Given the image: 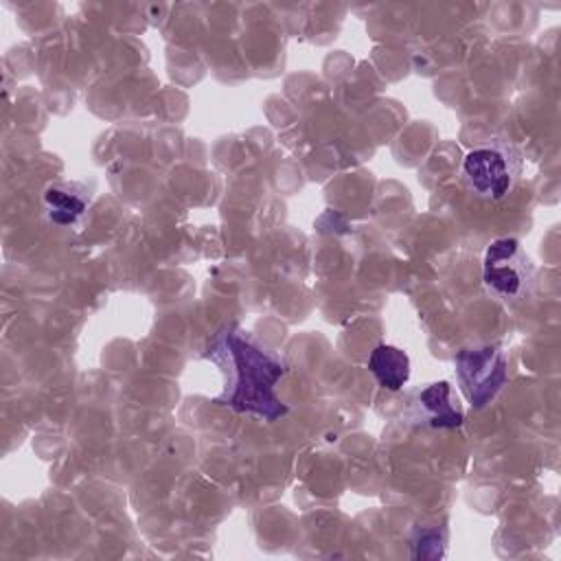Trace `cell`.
Wrapping results in <instances>:
<instances>
[{"mask_svg": "<svg viewBox=\"0 0 561 561\" xmlns=\"http://www.w3.org/2000/svg\"><path fill=\"white\" fill-rule=\"evenodd\" d=\"M210 359L228 373L226 388L215 397V403L234 412L256 414L265 421L287 414V405L274 392L278 379L285 375L283 362L254 344L243 331L224 327L213 340Z\"/></svg>", "mask_w": 561, "mask_h": 561, "instance_id": "1", "label": "cell"}, {"mask_svg": "<svg viewBox=\"0 0 561 561\" xmlns=\"http://www.w3.org/2000/svg\"><path fill=\"white\" fill-rule=\"evenodd\" d=\"M522 173V153L508 140H489L473 147L462 160L467 188L486 202L504 199Z\"/></svg>", "mask_w": 561, "mask_h": 561, "instance_id": "2", "label": "cell"}, {"mask_svg": "<svg viewBox=\"0 0 561 561\" xmlns=\"http://www.w3.org/2000/svg\"><path fill=\"white\" fill-rule=\"evenodd\" d=\"M482 283L486 291L504 305H519L533 294L535 267L517 239L500 237L486 245Z\"/></svg>", "mask_w": 561, "mask_h": 561, "instance_id": "3", "label": "cell"}, {"mask_svg": "<svg viewBox=\"0 0 561 561\" xmlns=\"http://www.w3.org/2000/svg\"><path fill=\"white\" fill-rule=\"evenodd\" d=\"M456 373L460 386L473 408L489 405L508 377V364L497 346L462 348L456 355Z\"/></svg>", "mask_w": 561, "mask_h": 561, "instance_id": "4", "label": "cell"}, {"mask_svg": "<svg viewBox=\"0 0 561 561\" xmlns=\"http://www.w3.org/2000/svg\"><path fill=\"white\" fill-rule=\"evenodd\" d=\"M90 195L77 182H55L44 191L46 217L57 226H72L88 210Z\"/></svg>", "mask_w": 561, "mask_h": 561, "instance_id": "5", "label": "cell"}, {"mask_svg": "<svg viewBox=\"0 0 561 561\" xmlns=\"http://www.w3.org/2000/svg\"><path fill=\"white\" fill-rule=\"evenodd\" d=\"M416 405L421 410V416L427 425L438 430H451L458 427L465 419L458 403H454L451 386L449 381H436L423 388L416 397Z\"/></svg>", "mask_w": 561, "mask_h": 561, "instance_id": "6", "label": "cell"}, {"mask_svg": "<svg viewBox=\"0 0 561 561\" xmlns=\"http://www.w3.org/2000/svg\"><path fill=\"white\" fill-rule=\"evenodd\" d=\"M368 370L375 381L390 392L401 390L410 379V357L405 351L392 344H379L370 351Z\"/></svg>", "mask_w": 561, "mask_h": 561, "instance_id": "7", "label": "cell"}]
</instances>
